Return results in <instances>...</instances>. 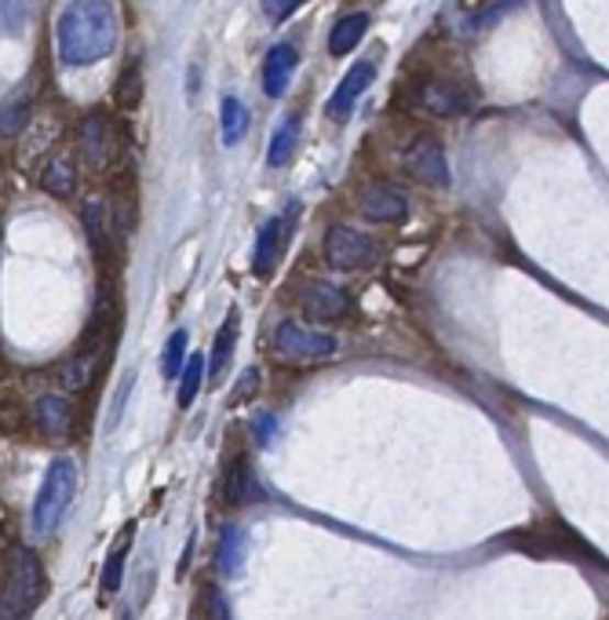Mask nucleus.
I'll return each mask as SVG.
<instances>
[{
    "instance_id": "nucleus-5",
    "label": "nucleus",
    "mask_w": 609,
    "mask_h": 620,
    "mask_svg": "<svg viewBox=\"0 0 609 620\" xmlns=\"http://www.w3.org/2000/svg\"><path fill=\"white\" fill-rule=\"evenodd\" d=\"M77 151L91 176H107V171L121 160V135L102 113H88L77 124Z\"/></svg>"
},
{
    "instance_id": "nucleus-22",
    "label": "nucleus",
    "mask_w": 609,
    "mask_h": 620,
    "mask_svg": "<svg viewBox=\"0 0 609 620\" xmlns=\"http://www.w3.org/2000/svg\"><path fill=\"white\" fill-rule=\"evenodd\" d=\"M143 91H146V85H143V66L140 63H129L121 70V77H118V85H113V102H118L121 110H140V102H143Z\"/></svg>"
},
{
    "instance_id": "nucleus-12",
    "label": "nucleus",
    "mask_w": 609,
    "mask_h": 620,
    "mask_svg": "<svg viewBox=\"0 0 609 620\" xmlns=\"http://www.w3.org/2000/svg\"><path fill=\"white\" fill-rule=\"evenodd\" d=\"M417 102L428 113H434V118H453V113L467 110V91L453 85V80H423Z\"/></svg>"
},
{
    "instance_id": "nucleus-6",
    "label": "nucleus",
    "mask_w": 609,
    "mask_h": 620,
    "mask_svg": "<svg viewBox=\"0 0 609 620\" xmlns=\"http://www.w3.org/2000/svg\"><path fill=\"white\" fill-rule=\"evenodd\" d=\"M325 259L336 270H373L380 263V245H376V237L336 223L325 234Z\"/></svg>"
},
{
    "instance_id": "nucleus-14",
    "label": "nucleus",
    "mask_w": 609,
    "mask_h": 620,
    "mask_svg": "<svg viewBox=\"0 0 609 620\" xmlns=\"http://www.w3.org/2000/svg\"><path fill=\"white\" fill-rule=\"evenodd\" d=\"M296 63H300V55H296L292 44H274V48L267 52V63H263V91H267L270 99L285 96Z\"/></svg>"
},
{
    "instance_id": "nucleus-25",
    "label": "nucleus",
    "mask_w": 609,
    "mask_h": 620,
    "mask_svg": "<svg viewBox=\"0 0 609 620\" xmlns=\"http://www.w3.org/2000/svg\"><path fill=\"white\" fill-rule=\"evenodd\" d=\"M85 231H88V245L96 256H107V201L96 198V201H88L85 204Z\"/></svg>"
},
{
    "instance_id": "nucleus-19",
    "label": "nucleus",
    "mask_w": 609,
    "mask_h": 620,
    "mask_svg": "<svg viewBox=\"0 0 609 620\" xmlns=\"http://www.w3.org/2000/svg\"><path fill=\"white\" fill-rule=\"evenodd\" d=\"M30 113H33V91L19 88L15 96L0 102V135H19L30 124Z\"/></svg>"
},
{
    "instance_id": "nucleus-16",
    "label": "nucleus",
    "mask_w": 609,
    "mask_h": 620,
    "mask_svg": "<svg viewBox=\"0 0 609 620\" xmlns=\"http://www.w3.org/2000/svg\"><path fill=\"white\" fill-rule=\"evenodd\" d=\"M237 325H241L237 310H230L223 329L215 332V343H212V354H209V387H215L223 380V373L230 365V354H234V347H237Z\"/></svg>"
},
{
    "instance_id": "nucleus-23",
    "label": "nucleus",
    "mask_w": 609,
    "mask_h": 620,
    "mask_svg": "<svg viewBox=\"0 0 609 620\" xmlns=\"http://www.w3.org/2000/svg\"><path fill=\"white\" fill-rule=\"evenodd\" d=\"M296 143H300V118H285V124L274 132L270 151H267V165L270 168H285L296 154Z\"/></svg>"
},
{
    "instance_id": "nucleus-8",
    "label": "nucleus",
    "mask_w": 609,
    "mask_h": 620,
    "mask_svg": "<svg viewBox=\"0 0 609 620\" xmlns=\"http://www.w3.org/2000/svg\"><path fill=\"white\" fill-rule=\"evenodd\" d=\"M406 168L412 171V179L428 182V187H445V182H450V160H445L442 143L434 140V135L412 140L406 154Z\"/></svg>"
},
{
    "instance_id": "nucleus-3",
    "label": "nucleus",
    "mask_w": 609,
    "mask_h": 620,
    "mask_svg": "<svg viewBox=\"0 0 609 620\" xmlns=\"http://www.w3.org/2000/svg\"><path fill=\"white\" fill-rule=\"evenodd\" d=\"M44 595V566L33 551H11L8 577L0 588V620H30Z\"/></svg>"
},
{
    "instance_id": "nucleus-4",
    "label": "nucleus",
    "mask_w": 609,
    "mask_h": 620,
    "mask_svg": "<svg viewBox=\"0 0 609 620\" xmlns=\"http://www.w3.org/2000/svg\"><path fill=\"white\" fill-rule=\"evenodd\" d=\"M336 351H340L336 336H329V332H310L303 325H296V321H281L278 332H274V354H278V362L296 365V369L336 358Z\"/></svg>"
},
{
    "instance_id": "nucleus-7",
    "label": "nucleus",
    "mask_w": 609,
    "mask_h": 620,
    "mask_svg": "<svg viewBox=\"0 0 609 620\" xmlns=\"http://www.w3.org/2000/svg\"><path fill=\"white\" fill-rule=\"evenodd\" d=\"M296 220H300V201H289L285 215H274V220L263 223L259 241H256V256H252V267H256L259 278H270L274 267L281 263L285 248H289V234Z\"/></svg>"
},
{
    "instance_id": "nucleus-10",
    "label": "nucleus",
    "mask_w": 609,
    "mask_h": 620,
    "mask_svg": "<svg viewBox=\"0 0 609 620\" xmlns=\"http://www.w3.org/2000/svg\"><path fill=\"white\" fill-rule=\"evenodd\" d=\"M300 307L310 321H340L351 314V296L329 281H310L300 296Z\"/></svg>"
},
{
    "instance_id": "nucleus-24",
    "label": "nucleus",
    "mask_w": 609,
    "mask_h": 620,
    "mask_svg": "<svg viewBox=\"0 0 609 620\" xmlns=\"http://www.w3.org/2000/svg\"><path fill=\"white\" fill-rule=\"evenodd\" d=\"M41 0H0V33H22L37 15Z\"/></svg>"
},
{
    "instance_id": "nucleus-21",
    "label": "nucleus",
    "mask_w": 609,
    "mask_h": 620,
    "mask_svg": "<svg viewBox=\"0 0 609 620\" xmlns=\"http://www.w3.org/2000/svg\"><path fill=\"white\" fill-rule=\"evenodd\" d=\"M132 536H135V525H124V533L118 536V541H113V551H110L107 566H102V595L121 591L124 558H129V551H132Z\"/></svg>"
},
{
    "instance_id": "nucleus-2",
    "label": "nucleus",
    "mask_w": 609,
    "mask_h": 620,
    "mask_svg": "<svg viewBox=\"0 0 609 620\" xmlns=\"http://www.w3.org/2000/svg\"><path fill=\"white\" fill-rule=\"evenodd\" d=\"M77 492V464L70 456H55L48 475L41 481V492L33 500V514H30V533L33 541H48L55 533V525L63 522L66 508H70Z\"/></svg>"
},
{
    "instance_id": "nucleus-13",
    "label": "nucleus",
    "mask_w": 609,
    "mask_h": 620,
    "mask_svg": "<svg viewBox=\"0 0 609 620\" xmlns=\"http://www.w3.org/2000/svg\"><path fill=\"white\" fill-rule=\"evenodd\" d=\"M33 417H37V428L48 434L52 442H66L74 434V406L70 398L63 395H44L33 406Z\"/></svg>"
},
{
    "instance_id": "nucleus-18",
    "label": "nucleus",
    "mask_w": 609,
    "mask_h": 620,
    "mask_svg": "<svg viewBox=\"0 0 609 620\" xmlns=\"http://www.w3.org/2000/svg\"><path fill=\"white\" fill-rule=\"evenodd\" d=\"M256 500H263V486L256 481L252 464L245 461V456H237L234 467H230V475H226V503L241 508V503H256Z\"/></svg>"
},
{
    "instance_id": "nucleus-15",
    "label": "nucleus",
    "mask_w": 609,
    "mask_h": 620,
    "mask_svg": "<svg viewBox=\"0 0 609 620\" xmlns=\"http://www.w3.org/2000/svg\"><path fill=\"white\" fill-rule=\"evenodd\" d=\"M41 187L59 201H70L77 193V160L74 154H55L48 165L41 168Z\"/></svg>"
},
{
    "instance_id": "nucleus-29",
    "label": "nucleus",
    "mask_w": 609,
    "mask_h": 620,
    "mask_svg": "<svg viewBox=\"0 0 609 620\" xmlns=\"http://www.w3.org/2000/svg\"><path fill=\"white\" fill-rule=\"evenodd\" d=\"M91 358H96V354L80 351L63 365V387L66 390H85L91 384Z\"/></svg>"
},
{
    "instance_id": "nucleus-1",
    "label": "nucleus",
    "mask_w": 609,
    "mask_h": 620,
    "mask_svg": "<svg viewBox=\"0 0 609 620\" xmlns=\"http://www.w3.org/2000/svg\"><path fill=\"white\" fill-rule=\"evenodd\" d=\"M118 37L121 15L113 0H70L55 19V52L70 70L102 63L118 48Z\"/></svg>"
},
{
    "instance_id": "nucleus-33",
    "label": "nucleus",
    "mask_w": 609,
    "mask_h": 620,
    "mask_svg": "<svg viewBox=\"0 0 609 620\" xmlns=\"http://www.w3.org/2000/svg\"><path fill=\"white\" fill-rule=\"evenodd\" d=\"M209 620H230L223 595H215V591H209Z\"/></svg>"
},
{
    "instance_id": "nucleus-17",
    "label": "nucleus",
    "mask_w": 609,
    "mask_h": 620,
    "mask_svg": "<svg viewBox=\"0 0 609 620\" xmlns=\"http://www.w3.org/2000/svg\"><path fill=\"white\" fill-rule=\"evenodd\" d=\"M365 33H369V15H365V11H358V15H343L329 33V55H332V59L351 55L362 44Z\"/></svg>"
},
{
    "instance_id": "nucleus-32",
    "label": "nucleus",
    "mask_w": 609,
    "mask_h": 620,
    "mask_svg": "<svg viewBox=\"0 0 609 620\" xmlns=\"http://www.w3.org/2000/svg\"><path fill=\"white\" fill-rule=\"evenodd\" d=\"M256 384H259V373L256 369H245V376H241V387L234 390V406H237V401H245V398L256 395Z\"/></svg>"
},
{
    "instance_id": "nucleus-31",
    "label": "nucleus",
    "mask_w": 609,
    "mask_h": 620,
    "mask_svg": "<svg viewBox=\"0 0 609 620\" xmlns=\"http://www.w3.org/2000/svg\"><path fill=\"white\" fill-rule=\"evenodd\" d=\"M307 0H263V15L270 22H285L289 15H296V8H303Z\"/></svg>"
},
{
    "instance_id": "nucleus-11",
    "label": "nucleus",
    "mask_w": 609,
    "mask_h": 620,
    "mask_svg": "<svg viewBox=\"0 0 609 620\" xmlns=\"http://www.w3.org/2000/svg\"><path fill=\"white\" fill-rule=\"evenodd\" d=\"M373 77H376V66H373V63H354L351 70H347V77L340 80V88L329 96V102H325V118H329V121H343V118H347V113L354 110V102H358L365 91H369Z\"/></svg>"
},
{
    "instance_id": "nucleus-26",
    "label": "nucleus",
    "mask_w": 609,
    "mask_h": 620,
    "mask_svg": "<svg viewBox=\"0 0 609 620\" xmlns=\"http://www.w3.org/2000/svg\"><path fill=\"white\" fill-rule=\"evenodd\" d=\"M248 132V107L241 99H223V143L237 146Z\"/></svg>"
},
{
    "instance_id": "nucleus-27",
    "label": "nucleus",
    "mask_w": 609,
    "mask_h": 620,
    "mask_svg": "<svg viewBox=\"0 0 609 620\" xmlns=\"http://www.w3.org/2000/svg\"><path fill=\"white\" fill-rule=\"evenodd\" d=\"M201 384H204V358H201V354H190V358L182 362V376H179V406L182 409L198 398Z\"/></svg>"
},
{
    "instance_id": "nucleus-30",
    "label": "nucleus",
    "mask_w": 609,
    "mask_h": 620,
    "mask_svg": "<svg viewBox=\"0 0 609 620\" xmlns=\"http://www.w3.org/2000/svg\"><path fill=\"white\" fill-rule=\"evenodd\" d=\"M252 434H256L259 445H274L278 442V417H274V412H259V417L252 420Z\"/></svg>"
},
{
    "instance_id": "nucleus-20",
    "label": "nucleus",
    "mask_w": 609,
    "mask_h": 620,
    "mask_svg": "<svg viewBox=\"0 0 609 620\" xmlns=\"http://www.w3.org/2000/svg\"><path fill=\"white\" fill-rule=\"evenodd\" d=\"M245 555H248V536L241 525H226L223 541H220V569L223 577H237L245 569Z\"/></svg>"
},
{
    "instance_id": "nucleus-9",
    "label": "nucleus",
    "mask_w": 609,
    "mask_h": 620,
    "mask_svg": "<svg viewBox=\"0 0 609 620\" xmlns=\"http://www.w3.org/2000/svg\"><path fill=\"white\" fill-rule=\"evenodd\" d=\"M358 209L365 220H373V223H401L409 215V198L395 182H373V187L362 193Z\"/></svg>"
},
{
    "instance_id": "nucleus-28",
    "label": "nucleus",
    "mask_w": 609,
    "mask_h": 620,
    "mask_svg": "<svg viewBox=\"0 0 609 620\" xmlns=\"http://www.w3.org/2000/svg\"><path fill=\"white\" fill-rule=\"evenodd\" d=\"M187 329H179V332H171L168 343H165V354H160V373H165V380H176L179 369H182V362H187Z\"/></svg>"
}]
</instances>
